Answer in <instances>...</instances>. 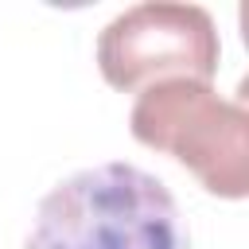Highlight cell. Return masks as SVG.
Segmentation results:
<instances>
[{"instance_id": "7a4b0ae2", "label": "cell", "mask_w": 249, "mask_h": 249, "mask_svg": "<svg viewBox=\"0 0 249 249\" xmlns=\"http://www.w3.org/2000/svg\"><path fill=\"white\" fill-rule=\"evenodd\" d=\"M128 128L144 148L179 160L210 195L230 202L249 195V113L210 82L167 78L144 86Z\"/></svg>"}, {"instance_id": "3957f363", "label": "cell", "mask_w": 249, "mask_h": 249, "mask_svg": "<svg viewBox=\"0 0 249 249\" xmlns=\"http://www.w3.org/2000/svg\"><path fill=\"white\" fill-rule=\"evenodd\" d=\"M222 43L206 8L148 0L113 16L97 35V70L113 89L136 93L152 82L218 74Z\"/></svg>"}, {"instance_id": "6da1fadb", "label": "cell", "mask_w": 249, "mask_h": 249, "mask_svg": "<svg viewBox=\"0 0 249 249\" xmlns=\"http://www.w3.org/2000/svg\"><path fill=\"white\" fill-rule=\"evenodd\" d=\"M27 249H187V233L163 179L97 163L47 191Z\"/></svg>"}]
</instances>
